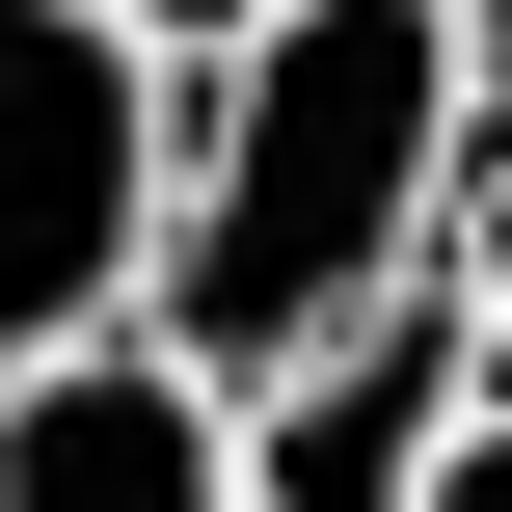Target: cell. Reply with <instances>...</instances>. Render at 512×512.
Returning <instances> with one entry per match:
<instances>
[{
  "instance_id": "4",
  "label": "cell",
  "mask_w": 512,
  "mask_h": 512,
  "mask_svg": "<svg viewBox=\"0 0 512 512\" xmlns=\"http://www.w3.org/2000/svg\"><path fill=\"white\" fill-rule=\"evenodd\" d=\"M0 512H243V378H189L162 324H81L0 378Z\"/></svg>"
},
{
  "instance_id": "1",
  "label": "cell",
  "mask_w": 512,
  "mask_h": 512,
  "mask_svg": "<svg viewBox=\"0 0 512 512\" xmlns=\"http://www.w3.org/2000/svg\"><path fill=\"white\" fill-rule=\"evenodd\" d=\"M459 135H486L459 0H270L243 54H189V162H162V270H135V324H162L189 378L324 351L351 297L432 270Z\"/></svg>"
},
{
  "instance_id": "7",
  "label": "cell",
  "mask_w": 512,
  "mask_h": 512,
  "mask_svg": "<svg viewBox=\"0 0 512 512\" xmlns=\"http://www.w3.org/2000/svg\"><path fill=\"white\" fill-rule=\"evenodd\" d=\"M108 27H162V54H243V27H270V0H108Z\"/></svg>"
},
{
  "instance_id": "5",
  "label": "cell",
  "mask_w": 512,
  "mask_h": 512,
  "mask_svg": "<svg viewBox=\"0 0 512 512\" xmlns=\"http://www.w3.org/2000/svg\"><path fill=\"white\" fill-rule=\"evenodd\" d=\"M432 270H459V324H486V378H512V81H486V135H459V216H432Z\"/></svg>"
},
{
  "instance_id": "2",
  "label": "cell",
  "mask_w": 512,
  "mask_h": 512,
  "mask_svg": "<svg viewBox=\"0 0 512 512\" xmlns=\"http://www.w3.org/2000/svg\"><path fill=\"white\" fill-rule=\"evenodd\" d=\"M162 162H189V54L108 0H0V378L135 324L162 270Z\"/></svg>"
},
{
  "instance_id": "8",
  "label": "cell",
  "mask_w": 512,
  "mask_h": 512,
  "mask_svg": "<svg viewBox=\"0 0 512 512\" xmlns=\"http://www.w3.org/2000/svg\"><path fill=\"white\" fill-rule=\"evenodd\" d=\"M459 54H486V81H512V0H459Z\"/></svg>"
},
{
  "instance_id": "6",
  "label": "cell",
  "mask_w": 512,
  "mask_h": 512,
  "mask_svg": "<svg viewBox=\"0 0 512 512\" xmlns=\"http://www.w3.org/2000/svg\"><path fill=\"white\" fill-rule=\"evenodd\" d=\"M432 512H512V378L459 405V459H432Z\"/></svg>"
},
{
  "instance_id": "3",
  "label": "cell",
  "mask_w": 512,
  "mask_h": 512,
  "mask_svg": "<svg viewBox=\"0 0 512 512\" xmlns=\"http://www.w3.org/2000/svg\"><path fill=\"white\" fill-rule=\"evenodd\" d=\"M459 405H486V324H459V270H405V297H351L324 351L243 378V512H432Z\"/></svg>"
}]
</instances>
